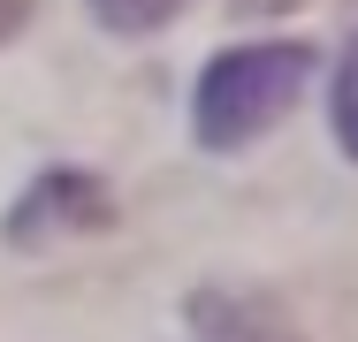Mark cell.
<instances>
[{
	"label": "cell",
	"instance_id": "6da1fadb",
	"mask_svg": "<svg viewBox=\"0 0 358 342\" xmlns=\"http://www.w3.org/2000/svg\"><path fill=\"white\" fill-rule=\"evenodd\" d=\"M305 68H313L305 46H236V54H221V61L199 76V144L229 152V144L259 137L289 99H297Z\"/></svg>",
	"mask_w": 358,
	"mask_h": 342
},
{
	"label": "cell",
	"instance_id": "7a4b0ae2",
	"mask_svg": "<svg viewBox=\"0 0 358 342\" xmlns=\"http://www.w3.org/2000/svg\"><path fill=\"white\" fill-rule=\"evenodd\" d=\"M115 221V198H107V183L99 175H84V168H46L15 213H8V244L23 251V244H54V236H84V228H107Z\"/></svg>",
	"mask_w": 358,
	"mask_h": 342
},
{
	"label": "cell",
	"instance_id": "3957f363",
	"mask_svg": "<svg viewBox=\"0 0 358 342\" xmlns=\"http://www.w3.org/2000/svg\"><path fill=\"white\" fill-rule=\"evenodd\" d=\"M191 327L206 342H305L275 304L236 297V289H199V297H191Z\"/></svg>",
	"mask_w": 358,
	"mask_h": 342
},
{
	"label": "cell",
	"instance_id": "277c9868",
	"mask_svg": "<svg viewBox=\"0 0 358 342\" xmlns=\"http://www.w3.org/2000/svg\"><path fill=\"white\" fill-rule=\"evenodd\" d=\"M115 31H152V23H168V15H183V0H92Z\"/></svg>",
	"mask_w": 358,
	"mask_h": 342
},
{
	"label": "cell",
	"instance_id": "5b68a950",
	"mask_svg": "<svg viewBox=\"0 0 358 342\" xmlns=\"http://www.w3.org/2000/svg\"><path fill=\"white\" fill-rule=\"evenodd\" d=\"M336 130H343V152L358 160V38L343 54V76H336Z\"/></svg>",
	"mask_w": 358,
	"mask_h": 342
},
{
	"label": "cell",
	"instance_id": "8992f818",
	"mask_svg": "<svg viewBox=\"0 0 358 342\" xmlns=\"http://www.w3.org/2000/svg\"><path fill=\"white\" fill-rule=\"evenodd\" d=\"M23 23H31V0H0V38H15Z\"/></svg>",
	"mask_w": 358,
	"mask_h": 342
},
{
	"label": "cell",
	"instance_id": "52a82bcc",
	"mask_svg": "<svg viewBox=\"0 0 358 342\" xmlns=\"http://www.w3.org/2000/svg\"><path fill=\"white\" fill-rule=\"evenodd\" d=\"M282 8H305V0H244V15H282Z\"/></svg>",
	"mask_w": 358,
	"mask_h": 342
}]
</instances>
